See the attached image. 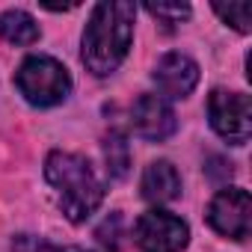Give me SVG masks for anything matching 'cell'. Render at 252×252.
<instances>
[{
    "instance_id": "cell-1",
    "label": "cell",
    "mask_w": 252,
    "mask_h": 252,
    "mask_svg": "<svg viewBox=\"0 0 252 252\" xmlns=\"http://www.w3.org/2000/svg\"><path fill=\"white\" fill-rule=\"evenodd\" d=\"M134 18H137V6L122 3V0L98 3L92 9L89 24L83 30L80 60L95 77L113 74L122 65V60L128 57L131 39H134Z\"/></svg>"
},
{
    "instance_id": "cell-2",
    "label": "cell",
    "mask_w": 252,
    "mask_h": 252,
    "mask_svg": "<svg viewBox=\"0 0 252 252\" xmlns=\"http://www.w3.org/2000/svg\"><path fill=\"white\" fill-rule=\"evenodd\" d=\"M45 178L71 222H86L104 202V181L83 155L51 152L45 160Z\"/></svg>"
},
{
    "instance_id": "cell-3",
    "label": "cell",
    "mask_w": 252,
    "mask_h": 252,
    "mask_svg": "<svg viewBox=\"0 0 252 252\" xmlns=\"http://www.w3.org/2000/svg\"><path fill=\"white\" fill-rule=\"evenodd\" d=\"M15 86L33 107L63 104L71 92V74L54 57H27L15 74Z\"/></svg>"
},
{
    "instance_id": "cell-4",
    "label": "cell",
    "mask_w": 252,
    "mask_h": 252,
    "mask_svg": "<svg viewBox=\"0 0 252 252\" xmlns=\"http://www.w3.org/2000/svg\"><path fill=\"white\" fill-rule=\"evenodd\" d=\"M208 119L211 128L231 146H243L252 134V104L243 92L214 89L208 98Z\"/></svg>"
},
{
    "instance_id": "cell-5",
    "label": "cell",
    "mask_w": 252,
    "mask_h": 252,
    "mask_svg": "<svg viewBox=\"0 0 252 252\" xmlns=\"http://www.w3.org/2000/svg\"><path fill=\"white\" fill-rule=\"evenodd\" d=\"M134 240L143 252H181L190 243V228L181 217L152 208L137 220Z\"/></svg>"
},
{
    "instance_id": "cell-6",
    "label": "cell",
    "mask_w": 252,
    "mask_h": 252,
    "mask_svg": "<svg viewBox=\"0 0 252 252\" xmlns=\"http://www.w3.org/2000/svg\"><path fill=\"white\" fill-rule=\"evenodd\" d=\"M208 222L228 240H246L252 225V199L243 187L220 190L208 205Z\"/></svg>"
},
{
    "instance_id": "cell-7",
    "label": "cell",
    "mask_w": 252,
    "mask_h": 252,
    "mask_svg": "<svg viewBox=\"0 0 252 252\" xmlns=\"http://www.w3.org/2000/svg\"><path fill=\"white\" fill-rule=\"evenodd\" d=\"M131 128L137 131V137H143L149 143H160V140L175 134L178 119H175V110L166 98L140 95L131 107Z\"/></svg>"
},
{
    "instance_id": "cell-8",
    "label": "cell",
    "mask_w": 252,
    "mask_h": 252,
    "mask_svg": "<svg viewBox=\"0 0 252 252\" xmlns=\"http://www.w3.org/2000/svg\"><path fill=\"white\" fill-rule=\"evenodd\" d=\"M160 98H187L199 83V65L187 54H166L152 71Z\"/></svg>"
},
{
    "instance_id": "cell-9",
    "label": "cell",
    "mask_w": 252,
    "mask_h": 252,
    "mask_svg": "<svg viewBox=\"0 0 252 252\" xmlns=\"http://www.w3.org/2000/svg\"><path fill=\"white\" fill-rule=\"evenodd\" d=\"M140 190H143V196H146L149 202H155V205H163V202L178 199V193H181L178 169H175L169 160H155V163H149L146 172H143Z\"/></svg>"
},
{
    "instance_id": "cell-10",
    "label": "cell",
    "mask_w": 252,
    "mask_h": 252,
    "mask_svg": "<svg viewBox=\"0 0 252 252\" xmlns=\"http://www.w3.org/2000/svg\"><path fill=\"white\" fill-rule=\"evenodd\" d=\"M0 39L9 45H33L39 42V24L24 9H9L0 15Z\"/></svg>"
},
{
    "instance_id": "cell-11",
    "label": "cell",
    "mask_w": 252,
    "mask_h": 252,
    "mask_svg": "<svg viewBox=\"0 0 252 252\" xmlns=\"http://www.w3.org/2000/svg\"><path fill=\"white\" fill-rule=\"evenodd\" d=\"M104 160H107V172L113 178H125L131 166V149L125 143V137L119 131H110L104 137Z\"/></svg>"
},
{
    "instance_id": "cell-12",
    "label": "cell",
    "mask_w": 252,
    "mask_h": 252,
    "mask_svg": "<svg viewBox=\"0 0 252 252\" xmlns=\"http://www.w3.org/2000/svg\"><path fill=\"white\" fill-rule=\"evenodd\" d=\"M214 12L225 21V24H231L237 33H249L252 30V3H246V0H240V3H214Z\"/></svg>"
},
{
    "instance_id": "cell-13",
    "label": "cell",
    "mask_w": 252,
    "mask_h": 252,
    "mask_svg": "<svg viewBox=\"0 0 252 252\" xmlns=\"http://www.w3.org/2000/svg\"><path fill=\"white\" fill-rule=\"evenodd\" d=\"M95 237H98V243H101L104 249L119 252V249H122V237H125V217H122L119 211H113V214L95 228Z\"/></svg>"
},
{
    "instance_id": "cell-14",
    "label": "cell",
    "mask_w": 252,
    "mask_h": 252,
    "mask_svg": "<svg viewBox=\"0 0 252 252\" xmlns=\"http://www.w3.org/2000/svg\"><path fill=\"white\" fill-rule=\"evenodd\" d=\"M146 12L155 15L158 21H163L166 27L181 24V21L190 18V6L187 3H146Z\"/></svg>"
},
{
    "instance_id": "cell-15",
    "label": "cell",
    "mask_w": 252,
    "mask_h": 252,
    "mask_svg": "<svg viewBox=\"0 0 252 252\" xmlns=\"http://www.w3.org/2000/svg\"><path fill=\"white\" fill-rule=\"evenodd\" d=\"M54 249H57L54 243H48L36 234H18L12 240V252H54Z\"/></svg>"
},
{
    "instance_id": "cell-16",
    "label": "cell",
    "mask_w": 252,
    "mask_h": 252,
    "mask_svg": "<svg viewBox=\"0 0 252 252\" xmlns=\"http://www.w3.org/2000/svg\"><path fill=\"white\" fill-rule=\"evenodd\" d=\"M211 163H214V169H208L211 178H231V163H225V160H220V158H214Z\"/></svg>"
},
{
    "instance_id": "cell-17",
    "label": "cell",
    "mask_w": 252,
    "mask_h": 252,
    "mask_svg": "<svg viewBox=\"0 0 252 252\" xmlns=\"http://www.w3.org/2000/svg\"><path fill=\"white\" fill-rule=\"evenodd\" d=\"M54 252H89V249H83V246H57Z\"/></svg>"
}]
</instances>
